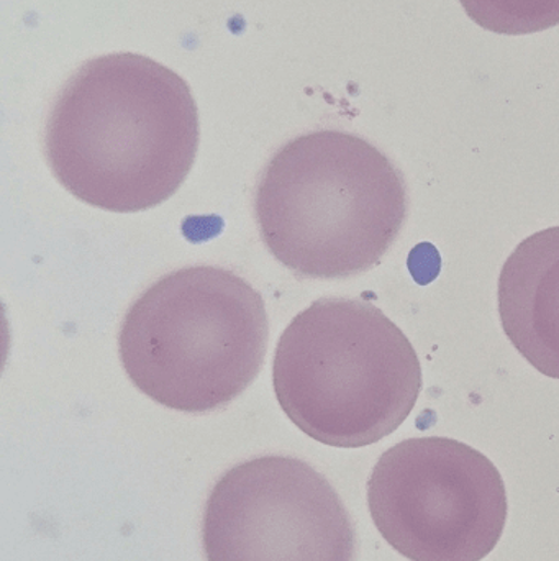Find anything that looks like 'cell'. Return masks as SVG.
<instances>
[{
  "label": "cell",
  "mask_w": 559,
  "mask_h": 561,
  "mask_svg": "<svg viewBox=\"0 0 559 561\" xmlns=\"http://www.w3.org/2000/svg\"><path fill=\"white\" fill-rule=\"evenodd\" d=\"M368 506L387 543L410 561H481L508 523L496 465L463 442L409 438L381 455Z\"/></svg>",
  "instance_id": "cell-5"
},
{
  "label": "cell",
  "mask_w": 559,
  "mask_h": 561,
  "mask_svg": "<svg viewBox=\"0 0 559 561\" xmlns=\"http://www.w3.org/2000/svg\"><path fill=\"white\" fill-rule=\"evenodd\" d=\"M199 137V112L184 79L147 56L115 53L85 62L59 91L45 151L72 196L130 214L179 190Z\"/></svg>",
  "instance_id": "cell-1"
},
{
  "label": "cell",
  "mask_w": 559,
  "mask_h": 561,
  "mask_svg": "<svg viewBox=\"0 0 559 561\" xmlns=\"http://www.w3.org/2000/svg\"><path fill=\"white\" fill-rule=\"evenodd\" d=\"M466 15L488 32L531 35L559 25V0H459Z\"/></svg>",
  "instance_id": "cell-8"
},
{
  "label": "cell",
  "mask_w": 559,
  "mask_h": 561,
  "mask_svg": "<svg viewBox=\"0 0 559 561\" xmlns=\"http://www.w3.org/2000/svg\"><path fill=\"white\" fill-rule=\"evenodd\" d=\"M499 316L512 345L559 379V227L525 239L502 266Z\"/></svg>",
  "instance_id": "cell-7"
},
{
  "label": "cell",
  "mask_w": 559,
  "mask_h": 561,
  "mask_svg": "<svg viewBox=\"0 0 559 561\" xmlns=\"http://www.w3.org/2000/svg\"><path fill=\"white\" fill-rule=\"evenodd\" d=\"M207 561H354L353 520L324 474L291 457L226 471L203 513Z\"/></svg>",
  "instance_id": "cell-6"
},
{
  "label": "cell",
  "mask_w": 559,
  "mask_h": 561,
  "mask_svg": "<svg viewBox=\"0 0 559 561\" xmlns=\"http://www.w3.org/2000/svg\"><path fill=\"white\" fill-rule=\"evenodd\" d=\"M269 320L258 290L216 266L163 276L128 309L118 345L135 386L187 414L225 408L258 378Z\"/></svg>",
  "instance_id": "cell-4"
},
{
  "label": "cell",
  "mask_w": 559,
  "mask_h": 561,
  "mask_svg": "<svg viewBox=\"0 0 559 561\" xmlns=\"http://www.w3.org/2000/svg\"><path fill=\"white\" fill-rule=\"evenodd\" d=\"M272 382L289 419L338 448L396 432L422 391V366L406 333L366 299L325 297L279 339Z\"/></svg>",
  "instance_id": "cell-3"
},
{
  "label": "cell",
  "mask_w": 559,
  "mask_h": 561,
  "mask_svg": "<svg viewBox=\"0 0 559 561\" xmlns=\"http://www.w3.org/2000/svg\"><path fill=\"white\" fill-rule=\"evenodd\" d=\"M409 214L406 178L358 135L321 130L286 144L255 196L269 252L298 276L345 279L389 252Z\"/></svg>",
  "instance_id": "cell-2"
}]
</instances>
